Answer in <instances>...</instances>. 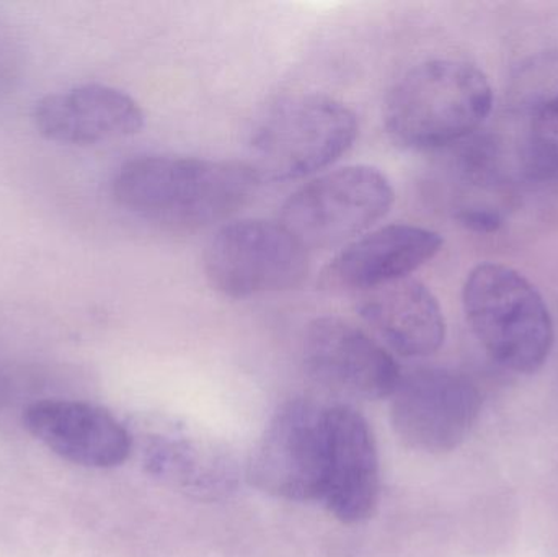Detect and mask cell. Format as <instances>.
Returning <instances> with one entry per match:
<instances>
[{
	"mask_svg": "<svg viewBox=\"0 0 558 557\" xmlns=\"http://www.w3.org/2000/svg\"><path fill=\"white\" fill-rule=\"evenodd\" d=\"M360 133L356 113L343 101L299 94L271 105L254 126L251 162L260 182H288L337 162Z\"/></svg>",
	"mask_w": 558,
	"mask_h": 557,
	"instance_id": "cell-3",
	"label": "cell"
},
{
	"mask_svg": "<svg viewBox=\"0 0 558 557\" xmlns=\"http://www.w3.org/2000/svg\"><path fill=\"white\" fill-rule=\"evenodd\" d=\"M327 408L291 399L275 412L252 451V486L289 502L320 500L327 464Z\"/></svg>",
	"mask_w": 558,
	"mask_h": 557,
	"instance_id": "cell-7",
	"label": "cell"
},
{
	"mask_svg": "<svg viewBox=\"0 0 558 557\" xmlns=\"http://www.w3.org/2000/svg\"><path fill=\"white\" fill-rule=\"evenodd\" d=\"M205 274L225 296L294 290L308 275V249L286 228L264 219L222 226L205 251Z\"/></svg>",
	"mask_w": 558,
	"mask_h": 557,
	"instance_id": "cell-6",
	"label": "cell"
},
{
	"mask_svg": "<svg viewBox=\"0 0 558 557\" xmlns=\"http://www.w3.org/2000/svg\"><path fill=\"white\" fill-rule=\"evenodd\" d=\"M26 431L52 453L78 467L108 470L133 451V435L107 409L68 399L33 402L23 414Z\"/></svg>",
	"mask_w": 558,
	"mask_h": 557,
	"instance_id": "cell-12",
	"label": "cell"
},
{
	"mask_svg": "<svg viewBox=\"0 0 558 557\" xmlns=\"http://www.w3.org/2000/svg\"><path fill=\"white\" fill-rule=\"evenodd\" d=\"M327 464L320 502L354 525L369 520L379 504L380 473L369 422L350 405L327 408Z\"/></svg>",
	"mask_w": 558,
	"mask_h": 557,
	"instance_id": "cell-11",
	"label": "cell"
},
{
	"mask_svg": "<svg viewBox=\"0 0 558 557\" xmlns=\"http://www.w3.org/2000/svg\"><path fill=\"white\" fill-rule=\"evenodd\" d=\"M494 104L490 82L468 62L432 59L409 69L387 95L384 124L407 149H435L469 136Z\"/></svg>",
	"mask_w": 558,
	"mask_h": 557,
	"instance_id": "cell-2",
	"label": "cell"
},
{
	"mask_svg": "<svg viewBox=\"0 0 558 557\" xmlns=\"http://www.w3.org/2000/svg\"><path fill=\"white\" fill-rule=\"evenodd\" d=\"M393 199L392 183L376 167H341L295 190L282 206L281 225L307 249L337 247L373 228Z\"/></svg>",
	"mask_w": 558,
	"mask_h": 557,
	"instance_id": "cell-5",
	"label": "cell"
},
{
	"mask_svg": "<svg viewBox=\"0 0 558 557\" xmlns=\"http://www.w3.org/2000/svg\"><path fill=\"white\" fill-rule=\"evenodd\" d=\"M150 476L196 500L226 499L239 486V464L232 451L211 435L179 419L150 424L141 444Z\"/></svg>",
	"mask_w": 558,
	"mask_h": 557,
	"instance_id": "cell-10",
	"label": "cell"
},
{
	"mask_svg": "<svg viewBox=\"0 0 558 557\" xmlns=\"http://www.w3.org/2000/svg\"><path fill=\"white\" fill-rule=\"evenodd\" d=\"M302 353L315 382L363 401L390 398L402 376L393 356L379 342L340 317L312 320Z\"/></svg>",
	"mask_w": 558,
	"mask_h": 557,
	"instance_id": "cell-9",
	"label": "cell"
},
{
	"mask_svg": "<svg viewBox=\"0 0 558 557\" xmlns=\"http://www.w3.org/2000/svg\"><path fill=\"white\" fill-rule=\"evenodd\" d=\"M3 33L0 32V88L7 84L10 74L13 72V46L9 43L3 41Z\"/></svg>",
	"mask_w": 558,
	"mask_h": 557,
	"instance_id": "cell-18",
	"label": "cell"
},
{
	"mask_svg": "<svg viewBox=\"0 0 558 557\" xmlns=\"http://www.w3.org/2000/svg\"><path fill=\"white\" fill-rule=\"evenodd\" d=\"M33 120L46 140L88 146L134 136L143 130L146 117L140 104L123 90L88 84L46 95L36 104Z\"/></svg>",
	"mask_w": 558,
	"mask_h": 557,
	"instance_id": "cell-14",
	"label": "cell"
},
{
	"mask_svg": "<svg viewBox=\"0 0 558 557\" xmlns=\"http://www.w3.org/2000/svg\"><path fill=\"white\" fill-rule=\"evenodd\" d=\"M459 221L475 232H495L504 225L500 213L488 208H469L459 215Z\"/></svg>",
	"mask_w": 558,
	"mask_h": 557,
	"instance_id": "cell-17",
	"label": "cell"
},
{
	"mask_svg": "<svg viewBox=\"0 0 558 557\" xmlns=\"http://www.w3.org/2000/svg\"><path fill=\"white\" fill-rule=\"evenodd\" d=\"M260 180L244 162L180 156H137L118 170V205L147 221L198 229L247 205Z\"/></svg>",
	"mask_w": 558,
	"mask_h": 557,
	"instance_id": "cell-1",
	"label": "cell"
},
{
	"mask_svg": "<svg viewBox=\"0 0 558 557\" xmlns=\"http://www.w3.org/2000/svg\"><path fill=\"white\" fill-rule=\"evenodd\" d=\"M442 247L438 232L413 225H389L351 241L324 271L328 288L369 291L428 264Z\"/></svg>",
	"mask_w": 558,
	"mask_h": 557,
	"instance_id": "cell-13",
	"label": "cell"
},
{
	"mask_svg": "<svg viewBox=\"0 0 558 557\" xmlns=\"http://www.w3.org/2000/svg\"><path fill=\"white\" fill-rule=\"evenodd\" d=\"M390 399V422L399 440L429 455L456 450L482 409L481 392L471 379L433 366L400 376Z\"/></svg>",
	"mask_w": 558,
	"mask_h": 557,
	"instance_id": "cell-8",
	"label": "cell"
},
{
	"mask_svg": "<svg viewBox=\"0 0 558 557\" xmlns=\"http://www.w3.org/2000/svg\"><path fill=\"white\" fill-rule=\"evenodd\" d=\"M357 311L399 355L428 356L445 343L441 306L425 284L412 278L364 291Z\"/></svg>",
	"mask_w": 558,
	"mask_h": 557,
	"instance_id": "cell-15",
	"label": "cell"
},
{
	"mask_svg": "<svg viewBox=\"0 0 558 557\" xmlns=\"http://www.w3.org/2000/svg\"><path fill=\"white\" fill-rule=\"evenodd\" d=\"M465 317L485 352L514 373L537 372L554 346V323L543 296L513 268L482 264L464 284Z\"/></svg>",
	"mask_w": 558,
	"mask_h": 557,
	"instance_id": "cell-4",
	"label": "cell"
},
{
	"mask_svg": "<svg viewBox=\"0 0 558 557\" xmlns=\"http://www.w3.org/2000/svg\"><path fill=\"white\" fill-rule=\"evenodd\" d=\"M533 137L537 153L558 167V95L544 101L534 117Z\"/></svg>",
	"mask_w": 558,
	"mask_h": 557,
	"instance_id": "cell-16",
	"label": "cell"
}]
</instances>
